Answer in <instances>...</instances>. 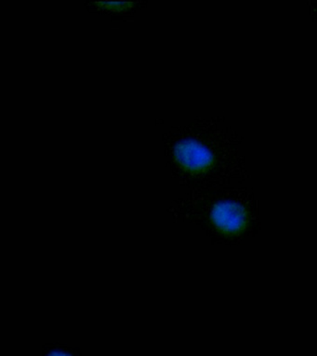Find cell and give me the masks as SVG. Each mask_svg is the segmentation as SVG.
I'll list each match as a JSON object with an SVG mask.
<instances>
[{
    "label": "cell",
    "instance_id": "1",
    "mask_svg": "<svg viewBox=\"0 0 317 356\" xmlns=\"http://www.w3.org/2000/svg\"><path fill=\"white\" fill-rule=\"evenodd\" d=\"M175 157L180 165L192 172L204 171L213 163V155L196 141H183L175 147Z\"/></svg>",
    "mask_w": 317,
    "mask_h": 356
},
{
    "label": "cell",
    "instance_id": "2",
    "mask_svg": "<svg viewBox=\"0 0 317 356\" xmlns=\"http://www.w3.org/2000/svg\"><path fill=\"white\" fill-rule=\"evenodd\" d=\"M211 217L219 230L229 234L240 232L246 227L247 222L245 209L238 203L231 202L218 203L213 208Z\"/></svg>",
    "mask_w": 317,
    "mask_h": 356
},
{
    "label": "cell",
    "instance_id": "3",
    "mask_svg": "<svg viewBox=\"0 0 317 356\" xmlns=\"http://www.w3.org/2000/svg\"><path fill=\"white\" fill-rule=\"evenodd\" d=\"M48 356H72V355H68V353H66L65 352H63V350H54V352L49 353Z\"/></svg>",
    "mask_w": 317,
    "mask_h": 356
}]
</instances>
